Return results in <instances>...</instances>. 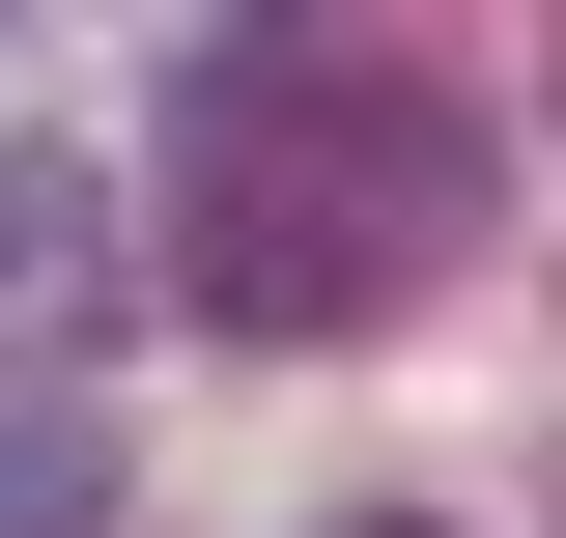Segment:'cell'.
I'll return each instance as SVG.
<instances>
[{"instance_id":"cell-1","label":"cell","mask_w":566,"mask_h":538,"mask_svg":"<svg viewBox=\"0 0 566 538\" xmlns=\"http://www.w3.org/2000/svg\"><path fill=\"white\" fill-rule=\"evenodd\" d=\"M510 142L453 85H397L368 29H199L170 58V199H142V283L199 340H368L482 256Z\"/></svg>"},{"instance_id":"cell-2","label":"cell","mask_w":566,"mask_h":538,"mask_svg":"<svg viewBox=\"0 0 566 538\" xmlns=\"http://www.w3.org/2000/svg\"><path fill=\"white\" fill-rule=\"evenodd\" d=\"M142 312V170L85 142H0V397H57V340Z\"/></svg>"},{"instance_id":"cell-3","label":"cell","mask_w":566,"mask_h":538,"mask_svg":"<svg viewBox=\"0 0 566 538\" xmlns=\"http://www.w3.org/2000/svg\"><path fill=\"white\" fill-rule=\"evenodd\" d=\"M0 538H114V425L85 397H0Z\"/></svg>"},{"instance_id":"cell-4","label":"cell","mask_w":566,"mask_h":538,"mask_svg":"<svg viewBox=\"0 0 566 538\" xmlns=\"http://www.w3.org/2000/svg\"><path fill=\"white\" fill-rule=\"evenodd\" d=\"M340 538H424V510H340Z\"/></svg>"}]
</instances>
